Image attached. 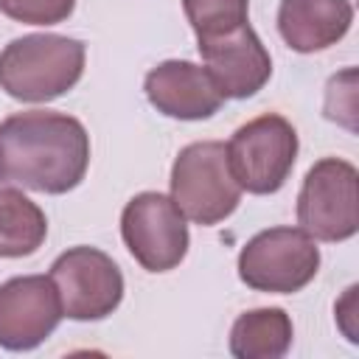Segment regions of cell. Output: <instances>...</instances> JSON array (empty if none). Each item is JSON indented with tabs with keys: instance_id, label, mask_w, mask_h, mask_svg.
Returning a JSON list of instances; mask_svg holds the SVG:
<instances>
[{
	"instance_id": "cell-4",
	"label": "cell",
	"mask_w": 359,
	"mask_h": 359,
	"mask_svg": "<svg viewBox=\"0 0 359 359\" xmlns=\"http://www.w3.org/2000/svg\"><path fill=\"white\" fill-rule=\"evenodd\" d=\"M224 149L238 188L264 196L289 180L297 160V132L283 115L266 112L238 126Z\"/></svg>"
},
{
	"instance_id": "cell-7",
	"label": "cell",
	"mask_w": 359,
	"mask_h": 359,
	"mask_svg": "<svg viewBox=\"0 0 359 359\" xmlns=\"http://www.w3.org/2000/svg\"><path fill=\"white\" fill-rule=\"evenodd\" d=\"M121 236L132 258L149 272L180 266L188 252V224L171 196L143 191L121 213Z\"/></svg>"
},
{
	"instance_id": "cell-11",
	"label": "cell",
	"mask_w": 359,
	"mask_h": 359,
	"mask_svg": "<svg viewBox=\"0 0 359 359\" xmlns=\"http://www.w3.org/2000/svg\"><path fill=\"white\" fill-rule=\"evenodd\" d=\"M143 90L157 112L180 121L210 118L224 101L210 73L202 65L185 59H168L151 67L146 73Z\"/></svg>"
},
{
	"instance_id": "cell-13",
	"label": "cell",
	"mask_w": 359,
	"mask_h": 359,
	"mask_svg": "<svg viewBox=\"0 0 359 359\" xmlns=\"http://www.w3.org/2000/svg\"><path fill=\"white\" fill-rule=\"evenodd\" d=\"M292 320L283 309L244 311L230 331V353L236 359H280L292 348Z\"/></svg>"
},
{
	"instance_id": "cell-6",
	"label": "cell",
	"mask_w": 359,
	"mask_h": 359,
	"mask_svg": "<svg viewBox=\"0 0 359 359\" xmlns=\"http://www.w3.org/2000/svg\"><path fill=\"white\" fill-rule=\"evenodd\" d=\"M297 224L317 241H345L359 230V174L348 160L314 163L297 196Z\"/></svg>"
},
{
	"instance_id": "cell-15",
	"label": "cell",
	"mask_w": 359,
	"mask_h": 359,
	"mask_svg": "<svg viewBox=\"0 0 359 359\" xmlns=\"http://www.w3.org/2000/svg\"><path fill=\"white\" fill-rule=\"evenodd\" d=\"M182 8L196 39H210L244 25L250 0H182Z\"/></svg>"
},
{
	"instance_id": "cell-12",
	"label": "cell",
	"mask_w": 359,
	"mask_h": 359,
	"mask_svg": "<svg viewBox=\"0 0 359 359\" xmlns=\"http://www.w3.org/2000/svg\"><path fill=\"white\" fill-rule=\"evenodd\" d=\"M353 22L351 0H280L278 31L297 53H314L337 45Z\"/></svg>"
},
{
	"instance_id": "cell-1",
	"label": "cell",
	"mask_w": 359,
	"mask_h": 359,
	"mask_svg": "<svg viewBox=\"0 0 359 359\" xmlns=\"http://www.w3.org/2000/svg\"><path fill=\"white\" fill-rule=\"evenodd\" d=\"M90 165V135L65 112L31 109L0 121V182L39 194L73 191Z\"/></svg>"
},
{
	"instance_id": "cell-8",
	"label": "cell",
	"mask_w": 359,
	"mask_h": 359,
	"mask_svg": "<svg viewBox=\"0 0 359 359\" xmlns=\"http://www.w3.org/2000/svg\"><path fill=\"white\" fill-rule=\"evenodd\" d=\"M62 314L70 320H101L112 314L123 297V275L118 264L95 247H70L50 266Z\"/></svg>"
},
{
	"instance_id": "cell-5",
	"label": "cell",
	"mask_w": 359,
	"mask_h": 359,
	"mask_svg": "<svg viewBox=\"0 0 359 359\" xmlns=\"http://www.w3.org/2000/svg\"><path fill=\"white\" fill-rule=\"evenodd\" d=\"M320 250L300 227H272L252 236L238 252V278L269 294H292L314 280Z\"/></svg>"
},
{
	"instance_id": "cell-2",
	"label": "cell",
	"mask_w": 359,
	"mask_h": 359,
	"mask_svg": "<svg viewBox=\"0 0 359 359\" xmlns=\"http://www.w3.org/2000/svg\"><path fill=\"white\" fill-rule=\"evenodd\" d=\"M84 73V45L59 34H28L0 50V90L17 101H53Z\"/></svg>"
},
{
	"instance_id": "cell-16",
	"label": "cell",
	"mask_w": 359,
	"mask_h": 359,
	"mask_svg": "<svg viewBox=\"0 0 359 359\" xmlns=\"http://www.w3.org/2000/svg\"><path fill=\"white\" fill-rule=\"evenodd\" d=\"M73 6L76 0H0V11L25 25H56L73 14Z\"/></svg>"
},
{
	"instance_id": "cell-3",
	"label": "cell",
	"mask_w": 359,
	"mask_h": 359,
	"mask_svg": "<svg viewBox=\"0 0 359 359\" xmlns=\"http://www.w3.org/2000/svg\"><path fill=\"white\" fill-rule=\"evenodd\" d=\"M171 199L185 219L210 227L227 219L241 199L233 180L227 149L219 140H199L185 146L171 168Z\"/></svg>"
},
{
	"instance_id": "cell-10",
	"label": "cell",
	"mask_w": 359,
	"mask_h": 359,
	"mask_svg": "<svg viewBox=\"0 0 359 359\" xmlns=\"http://www.w3.org/2000/svg\"><path fill=\"white\" fill-rule=\"evenodd\" d=\"M199 53L224 98H250L272 76V59L247 22L230 34L199 39Z\"/></svg>"
},
{
	"instance_id": "cell-14",
	"label": "cell",
	"mask_w": 359,
	"mask_h": 359,
	"mask_svg": "<svg viewBox=\"0 0 359 359\" xmlns=\"http://www.w3.org/2000/svg\"><path fill=\"white\" fill-rule=\"evenodd\" d=\"M48 219L17 188H0V258H22L42 247Z\"/></svg>"
},
{
	"instance_id": "cell-9",
	"label": "cell",
	"mask_w": 359,
	"mask_h": 359,
	"mask_svg": "<svg viewBox=\"0 0 359 359\" xmlns=\"http://www.w3.org/2000/svg\"><path fill=\"white\" fill-rule=\"evenodd\" d=\"M62 317L50 275H20L0 283V348L31 351L42 345Z\"/></svg>"
}]
</instances>
